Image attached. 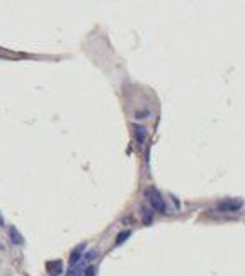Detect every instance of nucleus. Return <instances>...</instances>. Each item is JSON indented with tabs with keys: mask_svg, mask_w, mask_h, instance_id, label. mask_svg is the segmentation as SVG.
<instances>
[{
	"mask_svg": "<svg viewBox=\"0 0 245 276\" xmlns=\"http://www.w3.org/2000/svg\"><path fill=\"white\" fill-rule=\"evenodd\" d=\"M145 196H147V200H148L150 207L153 208L155 211H158V213H165V211H167L165 201H163L162 195L157 191V189H155V188H148L145 191Z\"/></svg>",
	"mask_w": 245,
	"mask_h": 276,
	"instance_id": "1",
	"label": "nucleus"
},
{
	"mask_svg": "<svg viewBox=\"0 0 245 276\" xmlns=\"http://www.w3.org/2000/svg\"><path fill=\"white\" fill-rule=\"evenodd\" d=\"M244 207V201L239 198H228L223 200L216 205V210L218 211H223V213H233V211H239L242 210Z\"/></svg>",
	"mask_w": 245,
	"mask_h": 276,
	"instance_id": "2",
	"label": "nucleus"
},
{
	"mask_svg": "<svg viewBox=\"0 0 245 276\" xmlns=\"http://www.w3.org/2000/svg\"><path fill=\"white\" fill-rule=\"evenodd\" d=\"M46 271H48L49 276H60L63 273V263H61L60 259H56V261H48L46 263Z\"/></svg>",
	"mask_w": 245,
	"mask_h": 276,
	"instance_id": "3",
	"label": "nucleus"
},
{
	"mask_svg": "<svg viewBox=\"0 0 245 276\" xmlns=\"http://www.w3.org/2000/svg\"><path fill=\"white\" fill-rule=\"evenodd\" d=\"M84 251H85V244H79V246L72 251V254H70V264H72V266L82 261V254H84Z\"/></svg>",
	"mask_w": 245,
	"mask_h": 276,
	"instance_id": "4",
	"label": "nucleus"
},
{
	"mask_svg": "<svg viewBox=\"0 0 245 276\" xmlns=\"http://www.w3.org/2000/svg\"><path fill=\"white\" fill-rule=\"evenodd\" d=\"M135 135H136V143L142 145L147 138V128L142 125H135Z\"/></svg>",
	"mask_w": 245,
	"mask_h": 276,
	"instance_id": "5",
	"label": "nucleus"
},
{
	"mask_svg": "<svg viewBox=\"0 0 245 276\" xmlns=\"http://www.w3.org/2000/svg\"><path fill=\"white\" fill-rule=\"evenodd\" d=\"M84 263H85V259H84ZM84 263L80 261V263L73 264V266L68 270L67 276H82V275H84Z\"/></svg>",
	"mask_w": 245,
	"mask_h": 276,
	"instance_id": "6",
	"label": "nucleus"
},
{
	"mask_svg": "<svg viewBox=\"0 0 245 276\" xmlns=\"http://www.w3.org/2000/svg\"><path fill=\"white\" fill-rule=\"evenodd\" d=\"M9 235H10V239H12V242H14V244H17V246H21V244L24 242V239H22V235L19 234L17 228H15V227H10Z\"/></svg>",
	"mask_w": 245,
	"mask_h": 276,
	"instance_id": "7",
	"label": "nucleus"
},
{
	"mask_svg": "<svg viewBox=\"0 0 245 276\" xmlns=\"http://www.w3.org/2000/svg\"><path fill=\"white\" fill-rule=\"evenodd\" d=\"M131 235V232L130 230H124V232H121V234L118 235V239H116V246H119V244H123L124 240H126L128 237H130Z\"/></svg>",
	"mask_w": 245,
	"mask_h": 276,
	"instance_id": "8",
	"label": "nucleus"
},
{
	"mask_svg": "<svg viewBox=\"0 0 245 276\" xmlns=\"http://www.w3.org/2000/svg\"><path fill=\"white\" fill-rule=\"evenodd\" d=\"M82 276H96V266H87Z\"/></svg>",
	"mask_w": 245,
	"mask_h": 276,
	"instance_id": "9",
	"label": "nucleus"
},
{
	"mask_svg": "<svg viewBox=\"0 0 245 276\" xmlns=\"http://www.w3.org/2000/svg\"><path fill=\"white\" fill-rule=\"evenodd\" d=\"M143 213H145V216H143V222L150 223L151 222V213H148V210H147V208H143Z\"/></svg>",
	"mask_w": 245,
	"mask_h": 276,
	"instance_id": "10",
	"label": "nucleus"
},
{
	"mask_svg": "<svg viewBox=\"0 0 245 276\" xmlns=\"http://www.w3.org/2000/svg\"><path fill=\"white\" fill-rule=\"evenodd\" d=\"M0 223H3V220H2V216H0Z\"/></svg>",
	"mask_w": 245,
	"mask_h": 276,
	"instance_id": "11",
	"label": "nucleus"
}]
</instances>
